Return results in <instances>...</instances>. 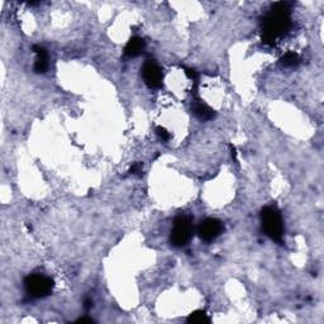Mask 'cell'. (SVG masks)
Returning a JSON list of instances; mask_svg holds the SVG:
<instances>
[{
  "instance_id": "obj_5",
  "label": "cell",
  "mask_w": 324,
  "mask_h": 324,
  "mask_svg": "<svg viewBox=\"0 0 324 324\" xmlns=\"http://www.w3.org/2000/svg\"><path fill=\"white\" fill-rule=\"evenodd\" d=\"M224 231V226L220 220L214 218H207L201 220L198 226L196 233L200 237V239L205 242H212L220 236Z\"/></svg>"
},
{
  "instance_id": "obj_4",
  "label": "cell",
  "mask_w": 324,
  "mask_h": 324,
  "mask_svg": "<svg viewBox=\"0 0 324 324\" xmlns=\"http://www.w3.org/2000/svg\"><path fill=\"white\" fill-rule=\"evenodd\" d=\"M24 288L32 298H46L52 293L53 281L45 275H31L24 280Z\"/></svg>"
},
{
  "instance_id": "obj_17",
  "label": "cell",
  "mask_w": 324,
  "mask_h": 324,
  "mask_svg": "<svg viewBox=\"0 0 324 324\" xmlns=\"http://www.w3.org/2000/svg\"><path fill=\"white\" fill-rule=\"evenodd\" d=\"M84 307H85V309H90L91 307H93V301L91 300H85V305H84Z\"/></svg>"
},
{
  "instance_id": "obj_3",
  "label": "cell",
  "mask_w": 324,
  "mask_h": 324,
  "mask_svg": "<svg viewBox=\"0 0 324 324\" xmlns=\"http://www.w3.org/2000/svg\"><path fill=\"white\" fill-rule=\"evenodd\" d=\"M193 220L188 215H179L174 220V228L170 234V242L174 247H184L193 236Z\"/></svg>"
},
{
  "instance_id": "obj_12",
  "label": "cell",
  "mask_w": 324,
  "mask_h": 324,
  "mask_svg": "<svg viewBox=\"0 0 324 324\" xmlns=\"http://www.w3.org/2000/svg\"><path fill=\"white\" fill-rule=\"evenodd\" d=\"M156 133H157V136L160 137V139L162 142H167V141H170V138H171V134H170L166 129L162 128V127H157V128H156Z\"/></svg>"
},
{
  "instance_id": "obj_11",
  "label": "cell",
  "mask_w": 324,
  "mask_h": 324,
  "mask_svg": "<svg viewBox=\"0 0 324 324\" xmlns=\"http://www.w3.org/2000/svg\"><path fill=\"white\" fill-rule=\"evenodd\" d=\"M281 64L285 67H294L299 64V56L295 52H288L281 57Z\"/></svg>"
},
{
  "instance_id": "obj_8",
  "label": "cell",
  "mask_w": 324,
  "mask_h": 324,
  "mask_svg": "<svg viewBox=\"0 0 324 324\" xmlns=\"http://www.w3.org/2000/svg\"><path fill=\"white\" fill-rule=\"evenodd\" d=\"M193 113L200 120H210L215 117L214 110L201 100H195L193 103Z\"/></svg>"
},
{
  "instance_id": "obj_9",
  "label": "cell",
  "mask_w": 324,
  "mask_h": 324,
  "mask_svg": "<svg viewBox=\"0 0 324 324\" xmlns=\"http://www.w3.org/2000/svg\"><path fill=\"white\" fill-rule=\"evenodd\" d=\"M33 51L37 55L36 62H34V71H36L37 74H43V72L47 71L48 69L47 51L43 47H40V46H34Z\"/></svg>"
},
{
  "instance_id": "obj_2",
  "label": "cell",
  "mask_w": 324,
  "mask_h": 324,
  "mask_svg": "<svg viewBox=\"0 0 324 324\" xmlns=\"http://www.w3.org/2000/svg\"><path fill=\"white\" fill-rule=\"evenodd\" d=\"M261 223L267 237L277 243L284 241V222L281 214L275 207H265L261 210Z\"/></svg>"
},
{
  "instance_id": "obj_7",
  "label": "cell",
  "mask_w": 324,
  "mask_h": 324,
  "mask_svg": "<svg viewBox=\"0 0 324 324\" xmlns=\"http://www.w3.org/2000/svg\"><path fill=\"white\" fill-rule=\"evenodd\" d=\"M145 48L146 42L141 37H132L126 45V47H124V53L128 57H136V56L141 55Z\"/></svg>"
},
{
  "instance_id": "obj_14",
  "label": "cell",
  "mask_w": 324,
  "mask_h": 324,
  "mask_svg": "<svg viewBox=\"0 0 324 324\" xmlns=\"http://www.w3.org/2000/svg\"><path fill=\"white\" fill-rule=\"evenodd\" d=\"M185 70V74H186V76L189 77V79H191V80H194L195 81L196 79H198V74H196V71L195 70H193V69H184Z\"/></svg>"
},
{
  "instance_id": "obj_6",
  "label": "cell",
  "mask_w": 324,
  "mask_h": 324,
  "mask_svg": "<svg viewBox=\"0 0 324 324\" xmlns=\"http://www.w3.org/2000/svg\"><path fill=\"white\" fill-rule=\"evenodd\" d=\"M142 77L150 89H158L162 86L164 74L161 67L155 61H147L142 67Z\"/></svg>"
},
{
  "instance_id": "obj_15",
  "label": "cell",
  "mask_w": 324,
  "mask_h": 324,
  "mask_svg": "<svg viewBox=\"0 0 324 324\" xmlns=\"http://www.w3.org/2000/svg\"><path fill=\"white\" fill-rule=\"evenodd\" d=\"M231 151H232V158H233V160L237 162V151H236V147L231 145Z\"/></svg>"
},
{
  "instance_id": "obj_1",
  "label": "cell",
  "mask_w": 324,
  "mask_h": 324,
  "mask_svg": "<svg viewBox=\"0 0 324 324\" xmlns=\"http://www.w3.org/2000/svg\"><path fill=\"white\" fill-rule=\"evenodd\" d=\"M291 27L290 9L286 3H276L262 21V42L274 45Z\"/></svg>"
},
{
  "instance_id": "obj_10",
  "label": "cell",
  "mask_w": 324,
  "mask_h": 324,
  "mask_svg": "<svg viewBox=\"0 0 324 324\" xmlns=\"http://www.w3.org/2000/svg\"><path fill=\"white\" fill-rule=\"evenodd\" d=\"M188 323H193V324H204V323H210V318L208 317V314L202 310H196V312H193L188 317Z\"/></svg>"
},
{
  "instance_id": "obj_16",
  "label": "cell",
  "mask_w": 324,
  "mask_h": 324,
  "mask_svg": "<svg viewBox=\"0 0 324 324\" xmlns=\"http://www.w3.org/2000/svg\"><path fill=\"white\" fill-rule=\"evenodd\" d=\"M94 320L90 319V318H80L79 320H77V323H93Z\"/></svg>"
},
{
  "instance_id": "obj_13",
  "label": "cell",
  "mask_w": 324,
  "mask_h": 324,
  "mask_svg": "<svg viewBox=\"0 0 324 324\" xmlns=\"http://www.w3.org/2000/svg\"><path fill=\"white\" fill-rule=\"evenodd\" d=\"M142 164H139V162H136V164L132 165V167L129 169V174L132 175H142Z\"/></svg>"
}]
</instances>
